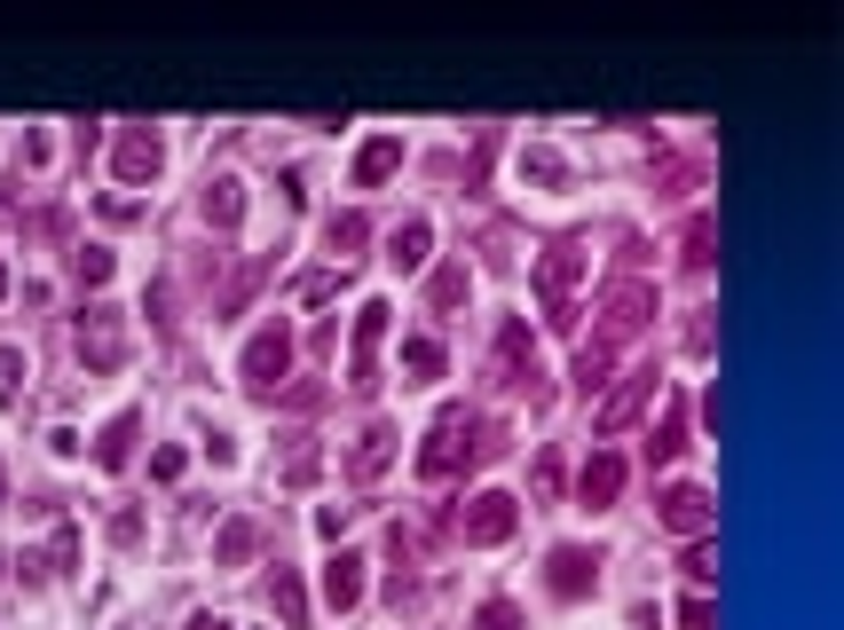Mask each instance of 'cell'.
<instances>
[{
    "mask_svg": "<svg viewBox=\"0 0 844 630\" xmlns=\"http://www.w3.org/2000/svg\"><path fill=\"white\" fill-rule=\"evenodd\" d=\"M593 268V244L584 237H553L545 260H537V300H545V323L553 331H576V284Z\"/></svg>",
    "mask_w": 844,
    "mask_h": 630,
    "instance_id": "1",
    "label": "cell"
},
{
    "mask_svg": "<svg viewBox=\"0 0 844 630\" xmlns=\"http://www.w3.org/2000/svg\"><path fill=\"white\" fill-rule=\"evenodd\" d=\"M647 323H655V284H647V277H624V284H608V300H600V323H593V339H584V347L624 354V347H632Z\"/></svg>",
    "mask_w": 844,
    "mask_h": 630,
    "instance_id": "2",
    "label": "cell"
},
{
    "mask_svg": "<svg viewBox=\"0 0 844 630\" xmlns=\"http://www.w3.org/2000/svg\"><path fill=\"white\" fill-rule=\"evenodd\" d=\"M71 347H79V363H88L96 379H111V371L127 363V316L103 308V300H88V308H79V323H71Z\"/></svg>",
    "mask_w": 844,
    "mask_h": 630,
    "instance_id": "3",
    "label": "cell"
},
{
    "mask_svg": "<svg viewBox=\"0 0 844 630\" xmlns=\"http://www.w3.org/2000/svg\"><path fill=\"white\" fill-rule=\"evenodd\" d=\"M474 426H481V418H474L466 402H450V410L427 426V441H418V473H427V481H450V473L466 466V449H474Z\"/></svg>",
    "mask_w": 844,
    "mask_h": 630,
    "instance_id": "4",
    "label": "cell"
},
{
    "mask_svg": "<svg viewBox=\"0 0 844 630\" xmlns=\"http://www.w3.org/2000/svg\"><path fill=\"white\" fill-rule=\"evenodd\" d=\"M285 371H292V331L285 323H261V331L245 339V354H237V379H245V394L269 402L285 387Z\"/></svg>",
    "mask_w": 844,
    "mask_h": 630,
    "instance_id": "5",
    "label": "cell"
},
{
    "mask_svg": "<svg viewBox=\"0 0 844 630\" xmlns=\"http://www.w3.org/2000/svg\"><path fill=\"white\" fill-rule=\"evenodd\" d=\"M647 402H655V371H647V363H632V371H616V379L600 387V410H593V433H600V441H616V433H624V426H632V418H639Z\"/></svg>",
    "mask_w": 844,
    "mask_h": 630,
    "instance_id": "6",
    "label": "cell"
},
{
    "mask_svg": "<svg viewBox=\"0 0 844 630\" xmlns=\"http://www.w3.org/2000/svg\"><path fill=\"white\" fill-rule=\"evenodd\" d=\"M387 300L356 308V339H348V394H379V339H387Z\"/></svg>",
    "mask_w": 844,
    "mask_h": 630,
    "instance_id": "7",
    "label": "cell"
},
{
    "mask_svg": "<svg viewBox=\"0 0 844 630\" xmlns=\"http://www.w3.org/2000/svg\"><path fill=\"white\" fill-rule=\"evenodd\" d=\"M514 528H522V497H505V489H474L458 504V536H466V544H505Z\"/></svg>",
    "mask_w": 844,
    "mask_h": 630,
    "instance_id": "8",
    "label": "cell"
},
{
    "mask_svg": "<svg viewBox=\"0 0 844 630\" xmlns=\"http://www.w3.org/2000/svg\"><path fill=\"white\" fill-rule=\"evenodd\" d=\"M489 379H497V387H529V379H537V339H529V323H522V316H505V323H497Z\"/></svg>",
    "mask_w": 844,
    "mask_h": 630,
    "instance_id": "9",
    "label": "cell"
},
{
    "mask_svg": "<svg viewBox=\"0 0 844 630\" xmlns=\"http://www.w3.org/2000/svg\"><path fill=\"white\" fill-rule=\"evenodd\" d=\"M655 512H663V528L671 536H711V520H718V504H711V489H695V481H671L663 497H655Z\"/></svg>",
    "mask_w": 844,
    "mask_h": 630,
    "instance_id": "10",
    "label": "cell"
},
{
    "mask_svg": "<svg viewBox=\"0 0 844 630\" xmlns=\"http://www.w3.org/2000/svg\"><path fill=\"white\" fill-rule=\"evenodd\" d=\"M545 583H553V599H593L600 591V552L593 544H560L545 560Z\"/></svg>",
    "mask_w": 844,
    "mask_h": 630,
    "instance_id": "11",
    "label": "cell"
},
{
    "mask_svg": "<svg viewBox=\"0 0 844 630\" xmlns=\"http://www.w3.org/2000/svg\"><path fill=\"white\" fill-rule=\"evenodd\" d=\"M111 166H119V182H127V190H150V182H158V166H166V142H158L150 127H127V134L111 142Z\"/></svg>",
    "mask_w": 844,
    "mask_h": 630,
    "instance_id": "12",
    "label": "cell"
},
{
    "mask_svg": "<svg viewBox=\"0 0 844 630\" xmlns=\"http://www.w3.org/2000/svg\"><path fill=\"white\" fill-rule=\"evenodd\" d=\"M616 497H624V458H616V449H593L584 473H576V504L584 512H608Z\"/></svg>",
    "mask_w": 844,
    "mask_h": 630,
    "instance_id": "13",
    "label": "cell"
},
{
    "mask_svg": "<svg viewBox=\"0 0 844 630\" xmlns=\"http://www.w3.org/2000/svg\"><path fill=\"white\" fill-rule=\"evenodd\" d=\"M395 449H403V433H395L387 418H371V426L356 433V449H348V481H379V473L395 466Z\"/></svg>",
    "mask_w": 844,
    "mask_h": 630,
    "instance_id": "14",
    "label": "cell"
},
{
    "mask_svg": "<svg viewBox=\"0 0 844 630\" xmlns=\"http://www.w3.org/2000/svg\"><path fill=\"white\" fill-rule=\"evenodd\" d=\"M356 599H364V552L340 544V552L324 560V607H331V614H348Z\"/></svg>",
    "mask_w": 844,
    "mask_h": 630,
    "instance_id": "15",
    "label": "cell"
},
{
    "mask_svg": "<svg viewBox=\"0 0 844 630\" xmlns=\"http://www.w3.org/2000/svg\"><path fill=\"white\" fill-rule=\"evenodd\" d=\"M427 252H435V221H427V213L395 221V237H387V260L403 268V277H418V268H427Z\"/></svg>",
    "mask_w": 844,
    "mask_h": 630,
    "instance_id": "16",
    "label": "cell"
},
{
    "mask_svg": "<svg viewBox=\"0 0 844 630\" xmlns=\"http://www.w3.org/2000/svg\"><path fill=\"white\" fill-rule=\"evenodd\" d=\"M395 173H403V134H371L356 150V190H379V182H395Z\"/></svg>",
    "mask_w": 844,
    "mask_h": 630,
    "instance_id": "17",
    "label": "cell"
},
{
    "mask_svg": "<svg viewBox=\"0 0 844 630\" xmlns=\"http://www.w3.org/2000/svg\"><path fill=\"white\" fill-rule=\"evenodd\" d=\"M135 441H142V410H119V418L96 433V466H103V473H119V466L135 458Z\"/></svg>",
    "mask_w": 844,
    "mask_h": 630,
    "instance_id": "18",
    "label": "cell"
},
{
    "mask_svg": "<svg viewBox=\"0 0 844 630\" xmlns=\"http://www.w3.org/2000/svg\"><path fill=\"white\" fill-rule=\"evenodd\" d=\"M252 552H261V520H252V512L221 520V536H214V560H221V568H245Z\"/></svg>",
    "mask_w": 844,
    "mask_h": 630,
    "instance_id": "19",
    "label": "cell"
},
{
    "mask_svg": "<svg viewBox=\"0 0 844 630\" xmlns=\"http://www.w3.org/2000/svg\"><path fill=\"white\" fill-rule=\"evenodd\" d=\"M679 449H687V402L671 394V402H663V418H655V433H647V458H655V466H671Z\"/></svg>",
    "mask_w": 844,
    "mask_h": 630,
    "instance_id": "20",
    "label": "cell"
},
{
    "mask_svg": "<svg viewBox=\"0 0 844 630\" xmlns=\"http://www.w3.org/2000/svg\"><path fill=\"white\" fill-rule=\"evenodd\" d=\"M324 473V449H316V433H285V466H277V481L285 489H308Z\"/></svg>",
    "mask_w": 844,
    "mask_h": 630,
    "instance_id": "21",
    "label": "cell"
},
{
    "mask_svg": "<svg viewBox=\"0 0 844 630\" xmlns=\"http://www.w3.org/2000/svg\"><path fill=\"white\" fill-rule=\"evenodd\" d=\"M466 292H474L466 260H443L435 277H427V308H435V316H458V308H466Z\"/></svg>",
    "mask_w": 844,
    "mask_h": 630,
    "instance_id": "22",
    "label": "cell"
},
{
    "mask_svg": "<svg viewBox=\"0 0 844 630\" xmlns=\"http://www.w3.org/2000/svg\"><path fill=\"white\" fill-rule=\"evenodd\" d=\"M261 277H269L261 260H237L229 277H221V300H214V316H245V308H252V292H261Z\"/></svg>",
    "mask_w": 844,
    "mask_h": 630,
    "instance_id": "23",
    "label": "cell"
},
{
    "mask_svg": "<svg viewBox=\"0 0 844 630\" xmlns=\"http://www.w3.org/2000/svg\"><path fill=\"white\" fill-rule=\"evenodd\" d=\"M403 379H410V387L443 379V339H435V331H410V339H403Z\"/></svg>",
    "mask_w": 844,
    "mask_h": 630,
    "instance_id": "24",
    "label": "cell"
},
{
    "mask_svg": "<svg viewBox=\"0 0 844 630\" xmlns=\"http://www.w3.org/2000/svg\"><path fill=\"white\" fill-rule=\"evenodd\" d=\"M206 221L214 229H237L245 221V182H237V173H214V182H206Z\"/></svg>",
    "mask_w": 844,
    "mask_h": 630,
    "instance_id": "25",
    "label": "cell"
},
{
    "mask_svg": "<svg viewBox=\"0 0 844 630\" xmlns=\"http://www.w3.org/2000/svg\"><path fill=\"white\" fill-rule=\"evenodd\" d=\"M269 607H277L285 630H300V622H308V583H300L292 568H277V576H269Z\"/></svg>",
    "mask_w": 844,
    "mask_h": 630,
    "instance_id": "26",
    "label": "cell"
},
{
    "mask_svg": "<svg viewBox=\"0 0 844 630\" xmlns=\"http://www.w3.org/2000/svg\"><path fill=\"white\" fill-rule=\"evenodd\" d=\"M522 182H537V190H560V182H568V158H560L553 142H522Z\"/></svg>",
    "mask_w": 844,
    "mask_h": 630,
    "instance_id": "27",
    "label": "cell"
},
{
    "mask_svg": "<svg viewBox=\"0 0 844 630\" xmlns=\"http://www.w3.org/2000/svg\"><path fill=\"white\" fill-rule=\"evenodd\" d=\"M324 244H331V260L348 268V260L371 244V221H364V213H331V221H324Z\"/></svg>",
    "mask_w": 844,
    "mask_h": 630,
    "instance_id": "28",
    "label": "cell"
},
{
    "mask_svg": "<svg viewBox=\"0 0 844 630\" xmlns=\"http://www.w3.org/2000/svg\"><path fill=\"white\" fill-rule=\"evenodd\" d=\"M111 268H119V260H111V244H79V252H71V277L88 284V292H103V284H111Z\"/></svg>",
    "mask_w": 844,
    "mask_h": 630,
    "instance_id": "29",
    "label": "cell"
},
{
    "mask_svg": "<svg viewBox=\"0 0 844 630\" xmlns=\"http://www.w3.org/2000/svg\"><path fill=\"white\" fill-rule=\"evenodd\" d=\"M679 568H687V583H695V591H711V583H718V544H711V536H695Z\"/></svg>",
    "mask_w": 844,
    "mask_h": 630,
    "instance_id": "30",
    "label": "cell"
},
{
    "mask_svg": "<svg viewBox=\"0 0 844 630\" xmlns=\"http://www.w3.org/2000/svg\"><path fill=\"white\" fill-rule=\"evenodd\" d=\"M711 260H718V221L695 213V221H687V268H711Z\"/></svg>",
    "mask_w": 844,
    "mask_h": 630,
    "instance_id": "31",
    "label": "cell"
},
{
    "mask_svg": "<svg viewBox=\"0 0 844 630\" xmlns=\"http://www.w3.org/2000/svg\"><path fill=\"white\" fill-rule=\"evenodd\" d=\"M48 568H56V576L79 568V528H71V520H56V536H48Z\"/></svg>",
    "mask_w": 844,
    "mask_h": 630,
    "instance_id": "32",
    "label": "cell"
},
{
    "mask_svg": "<svg viewBox=\"0 0 844 630\" xmlns=\"http://www.w3.org/2000/svg\"><path fill=\"white\" fill-rule=\"evenodd\" d=\"M474 630H529V614H522L514 599H481V614H474Z\"/></svg>",
    "mask_w": 844,
    "mask_h": 630,
    "instance_id": "33",
    "label": "cell"
},
{
    "mask_svg": "<svg viewBox=\"0 0 844 630\" xmlns=\"http://www.w3.org/2000/svg\"><path fill=\"white\" fill-rule=\"evenodd\" d=\"M348 520H356V504H324V512H316V536H324V544H340Z\"/></svg>",
    "mask_w": 844,
    "mask_h": 630,
    "instance_id": "34",
    "label": "cell"
},
{
    "mask_svg": "<svg viewBox=\"0 0 844 630\" xmlns=\"http://www.w3.org/2000/svg\"><path fill=\"white\" fill-rule=\"evenodd\" d=\"M17 379H24V354L0 347V402H17Z\"/></svg>",
    "mask_w": 844,
    "mask_h": 630,
    "instance_id": "35",
    "label": "cell"
},
{
    "mask_svg": "<svg viewBox=\"0 0 844 630\" xmlns=\"http://www.w3.org/2000/svg\"><path fill=\"white\" fill-rule=\"evenodd\" d=\"M182 466H190V458H182L175 441H166V449H150V473H158V481H182Z\"/></svg>",
    "mask_w": 844,
    "mask_h": 630,
    "instance_id": "36",
    "label": "cell"
},
{
    "mask_svg": "<svg viewBox=\"0 0 844 630\" xmlns=\"http://www.w3.org/2000/svg\"><path fill=\"white\" fill-rule=\"evenodd\" d=\"M679 614H687V630H718V607H711V591H695Z\"/></svg>",
    "mask_w": 844,
    "mask_h": 630,
    "instance_id": "37",
    "label": "cell"
},
{
    "mask_svg": "<svg viewBox=\"0 0 844 630\" xmlns=\"http://www.w3.org/2000/svg\"><path fill=\"white\" fill-rule=\"evenodd\" d=\"M340 277H348V268H340ZM340 277H331V268H316V277L300 284V300H331V292H340Z\"/></svg>",
    "mask_w": 844,
    "mask_h": 630,
    "instance_id": "38",
    "label": "cell"
},
{
    "mask_svg": "<svg viewBox=\"0 0 844 630\" xmlns=\"http://www.w3.org/2000/svg\"><path fill=\"white\" fill-rule=\"evenodd\" d=\"M537 497H560V458H553V449L537 458Z\"/></svg>",
    "mask_w": 844,
    "mask_h": 630,
    "instance_id": "39",
    "label": "cell"
},
{
    "mask_svg": "<svg viewBox=\"0 0 844 630\" xmlns=\"http://www.w3.org/2000/svg\"><path fill=\"white\" fill-rule=\"evenodd\" d=\"M190 630H237L229 614H190Z\"/></svg>",
    "mask_w": 844,
    "mask_h": 630,
    "instance_id": "40",
    "label": "cell"
},
{
    "mask_svg": "<svg viewBox=\"0 0 844 630\" xmlns=\"http://www.w3.org/2000/svg\"><path fill=\"white\" fill-rule=\"evenodd\" d=\"M0 292H9V260H0Z\"/></svg>",
    "mask_w": 844,
    "mask_h": 630,
    "instance_id": "41",
    "label": "cell"
},
{
    "mask_svg": "<svg viewBox=\"0 0 844 630\" xmlns=\"http://www.w3.org/2000/svg\"><path fill=\"white\" fill-rule=\"evenodd\" d=\"M0 504H9V473H0Z\"/></svg>",
    "mask_w": 844,
    "mask_h": 630,
    "instance_id": "42",
    "label": "cell"
},
{
    "mask_svg": "<svg viewBox=\"0 0 844 630\" xmlns=\"http://www.w3.org/2000/svg\"><path fill=\"white\" fill-rule=\"evenodd\" d=\"M0 576H9V552H0Z\"/></svg>",
    "mask_w": 844,
    "mask_h": 630,
    "instance_id": "43",
    "label": "cell"
}]
</instances>
